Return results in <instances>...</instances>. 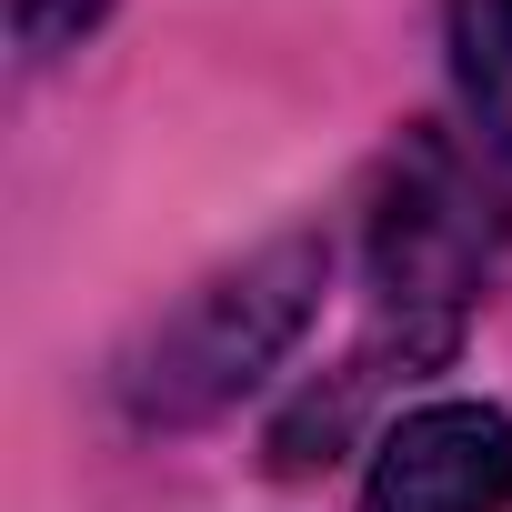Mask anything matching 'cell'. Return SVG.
Wrapping results in <instances>:
<instances>
[{"label":"cell","instance_id":"7a4b0ae2","mask_svg":"<svg viewBox=\"0 0 512 512\" xmlns=\"http://www.w3.org/2000/svg\"><path fill=\"white\" fill-rule=\"evenodd\" d=\"M312 292H322V241H282L262 262H241L221 282H201L171 322H151V342L121 362V402L141 422H191V412H221L241 382H262L292 332L312 322Z\"/></svg>","mask_w":512,"mask_h":512},{"label":"cell","instance_id":"277c9868","mask_svg":"<svg viewBox=\"0 0 512 512\" xmlns=\"http://www.w3.org/2000/svg\"><path fill=\"white\" fill-rule=\"evenodd\" d=\"M452 91L482 151L512 161V0H452Z\"/></svg>","mask_w":512,"mask_h":512},{"label":"cell","instance_id":"3957f363","mask_svg":"<svg viewBox=\"0 0 512 512\" xmlns=\"http://www.w3.org/2000/svg\"><path fill=\"white\" fill-rule=\"evenodd\" d=\"M362 512H512V422L492 402H422L382 432Z\"/></svg>","mask_w":512,"mask_h":512},{"label":"cell","instance_id":"6da1fadb","mask_svg":"<svg viewBox=\"0 0 512 512\" xmlns=\"http://www.w3.org/2000/svg\"><path fill=\"white\" fill-rule=\"evenodd\" d=\"M502 241H512V201L492 191V171L462 141L412 131L372 201V292H382V322L402 332V352H442L462 332Z\"/></svg>","mask_w":512,"mask_h":512}]
</instances>
